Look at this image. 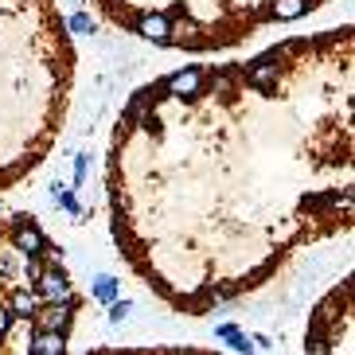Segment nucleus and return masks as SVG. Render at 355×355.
Wrapping results in <instances>:
<instances>
[{
	"mask_svg": "<svg viewBox=\"0 0 355 355\" xmlns=\"http://www.w3.org/2000/svg\"><path fill=\"white\" fill-rule=\"evenodd\" d=\"M117 32L168 51H230L258 32L289 28L328 0H90Z\"/></svg>",
	"mask_w": 355,
	"mask_h": 355,
	"instance_id": "3",
	"label": "nucleus"
},
{
	"mask_svg": "<svg viewBox=\"0 0 355 355\" xmlns=\"http://www.w3.org/2000/svg\"><path fill=\"white\" fill-rule=\"evenodd\" d=\"M12 328H16V316L8 313V304H0V340H8Z\"/></svg>",
	"mask_w": 355,
	"mask_h": 355,
	"instance_id": "11",
	"label": "nucleus"
},
{
	"mask_svg": "<svg viewBox=\"0 0 355 355\" xmlns=\"http://www.w3.org/2000/svg\"><path fill=\"white\" fill-rule=\"evenodd\" d=\"M35 309H40V301H35L32 289H12L8 293V313L16 316V320H32Z\"/></svg>",
	"mask_w": 355,
	"mask_h": 355,
	"instance_id": "7",
	"label": "nucleus"
},
{
	"mask_svg": "<svg viewBox=\"0 0 355 355\" xmlns=\"http://www.w3.org/2000/svg\"><path fill=\"white\" fill-rule=\"evenodd\" d=\"M71 86L74 47L59 0H0V188L47 157Z\"/></svg>",
	"mask_w": 355,
	"mask_h": 355,
	"instance_id": "2",
	"label": "nucleus"
},
{
	"mask_svg": "<svg viewBox=\"0 0 355 355\" xmlns=\"http://www.w3.org/2000/svg\"><path fill=\"white\" fill-rule=\"evenodd\" d=\"M215 336H219V340H227V344L234 347V352H246V355L254 352V344L239 332V328H234V324H219V328H215Z\"/></svg>",
	"mask_w": 355,
	"mask_h": 355,
	"instance_id": "8",
	"label": "nucleus"
},
{
	"mask_svg": "<svg viewBox=\"0 0 355 355\" xmlns=\"http://www.w3.org/2000/svg\"><path fill=\"white\" fill-rule=\"evenodd\" d=\"M172 355H191V352H172Z\"/></svg>",
	"mask_w": 355,
	"mask_h": 355,
	"instance_id": "12",
	"label": "nucleus"
},
{
	"mask_svg": "<svg viewBox=\"0 0 355 355\" xmlns=\"http://www.w3.org/2000/svg\"><path fill=\"white\" fill-rule=\"evenodd\" d=\"M28 355H67V336L59 332H32Z\"/></svg>",
	"mask_w": 355,
	"mask_h": 355,
	"instance_id": "6",
	"label": "nucleus"
},
{
	"mask_svg": "<svg viewBox=\"0 0 355 355\" xmlns=\"http://www.w3.org/2000/svg\"><path fill=\"white\" fill-rule=\"evenodd\" d=\"M129 313H133V301H114V304H110V324L129 320Z\"/></svg>",
	"mask_w": 355,
	"mask_h": 355,
	"instance_id": "10",
	"label": "nucleus"
},
{
	"mask_svg": "<svg viewBox=\"0 0 355 355\" xmlns=\"http://www.w3.org/2000/svg\"><path fill=\"white\" fill-rule=\"evenodd\" d=\"M117 293H121V285H117V277H110V273H102V277L94 282V297H98L102 304H114Z\"/></svg>",
	"mask_w": 355,
	"mask_h": 355,
	"instance_id": "9",
	"label": "nucleus"
},
{
	"mask_svg": "<svg viewBox=\"0 0 355 355\" xmlns=\"http://www.w3.org/2000/svg\"><path fill=\"white\" fill-rule=\"evenodd\" d=\"M78 293H71L67 301L59 304H40L32 316V332H59V336H71L74 328V313H78Z\"/></svg>",
	"mask_w": 355,
	"mask_h": 355,
	"instance_id": "4",
	"label": "nucleus"
},
{
	"mask_svg": "<svg viewBox=\"0 0 355 355\" xmlns=\"http://www.w3.org/2000/svg\"><path fill=\"white\" fill-rule=\"evenodd\" d=\"M352 28L153 78L110 148L114 230L133 261L184 230L250 223L277 239L352 219Z\"/></svg>",
	"mask_w": 355,
	"mask_h": 355,
	"instance_id": "1",
	"label": "nucleus"
},
{
	"mask_svg": "<svg viewBox=\"0 0 355 355\" xmlns=\"http://www.w3.org/2000/svg\"><path fill=\"white\" fill-rule=\"evenodd\" d=\"M32 293H35V301L40 304H59V301H67L74 289H71V277H67L63 266H47V270L35 277Z\"/></svg>",
	"mask_w": 355,
	"mask_h": 355,
	"instance_id": "5",
	"label": "nucleus"
}]
</instances>
